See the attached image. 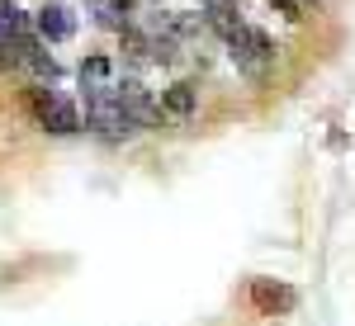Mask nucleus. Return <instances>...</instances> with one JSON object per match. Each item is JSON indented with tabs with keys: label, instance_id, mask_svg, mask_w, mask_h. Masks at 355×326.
Wrapping results in <instances>:
<instances>
[{
	"label": "nucleus",
	"instance_id": "4",
	"mask_svg": "<svg viewBox=\"0 0 355 326\" xmlns=\"http://www.w3.org/2000/svg\"><path fill=\"white\" fill-rule=\"evenodd\" d=\"M28 24H33V38H38V43H67V38L76 33V10L62 5V0H48V5L33 10Z\"/></svg>",
	"mask_w": 355,
	"mask_h": 326
},
{
	"label": "nucleus",
	"instance_id": "7",
	"mask_svg": "<svg viewBox=\"0 0 355 326\" xmlns=\"http://www.w3.org/2000/svg\"><path fill=\"white\" fill-rule=\"evenodd\" d=\"M76 76H81V81H114V62L105 53H90L81 62V71H76Z\"/></svg>",
	"mask_w": 355,
	"mask_h": 326
},
{
	"label": "nucleus",
	"instance_id": "6",
	"mask_svg": "<svg viewBox=\"0 0 355 326\" xmlns=\"http://www.w3.org/2000/svg\"><path fill=\"white\" fill-rule=\"evenodd\" d=\"M24 33H28V15L15 0H0V53H5L15 38H24Z\"/></svg>",
	"mask_w": 355,
	"mask_h": 326
},
{
	"label": "nucleus",
	"instance_id": "9",
	"mask_svg": "<svg viewBox=\"0 0 355 326\" xmlns=\"http://www.w3.org/2000/svg\"><path fill=\"white\" fill-rule=\"evenodd\" d=\"M133 5H137V0H110V10H114V15H128Z\"/></svg>",
	"mask_w": 355,
	"mask_h": 326
},
{
	"label": "nucleus",
	"instance_id": "2",
	"mask_svg": "<svg viewBox=\"0 0 355 326\" xmlns=\"http://www.w3.org/2000/svg\"><path fill=\"white\" fill-rule=\"evenodd\" d=\"M28 109H33L38 128H48L57 137L81 133V109H76V100L67 90H57V85H33L28 90Z\"/></svg>",
	"mask_w": 355,
	"mask_h": 326
},
{
	"label": "nucleus",
	"instance_id": "1",
	"mask_svg": "<svg viewBox=\"0 0 355 326\" xmlns=\"http://www.w3.org/2000/svg\"><path fill=\"white\" fill-rule=\"evenodd\" d=\"M223 43H227V57H232V66L242 71V76H251V81H261L266 71L275 66V38L266 33V28H256V24H237L223 33Z\"/></svg>",
	"mask_w": 355,
	"mask_h": 326
},
{
	"label": "nucleus",
	"instance_id": "3",
	"mask_svg": "<svg viewBox=\"0 0 355 326\" xmlns=\"http://www.w3.org/2000/svg\"><path fill=\"white\" fill-rule=\"evenodd\" d=\"M246 298H251V307L261 317H289L299 307V289L284 284V279H251V293Z\"/></svg>",
	"mask_w": 355,
	"mask_h": 326
},
{
	"label": "nucleus",
	"instance_id": "8",
	"mask_svg": "<svg viewBox=\"0 0 355 326\" xmlns=\"http://www.w3.org/2000/svg\"><path fill=\"white\" fill-rule=\"evenodd\" d=\"M270 5H279V10H284V19H289V24H299V19H303L299 0H270Z\"/></svg>",
	"mask_w": 355,
	"mask_h": 326
},
{
	"label": "nucleus",
	"instance_id": "10",
	"mask_svg": "<svg viewBox=\"0 0 355 326\" xmlns=\"http://www.w3.org/2000/svg\"><path fill=\"white\" fill-rule=\"evenodd\" d=\"M303 5H322V0H299V10H303Z\"/></svg>",
	"mask_w": 355,
	"mask_h": 326
},
{
	"label": "nucleus",
	"instance_id": "5",
	"mask_svg": "<svg viewBox=\"0 0 355 326\" xmlns=\"http://www.w3.org/2000/svg\"><path fill=\"white\" fill-rule=\"evenodd\" d=\"M157 109L175 114V118H190L194 109H199V90H194L190 81H175L171 90H162V105H157Z\"/></svg>",
	"mask_w": 355,
	"mask_h": 326
}]
</instances>
